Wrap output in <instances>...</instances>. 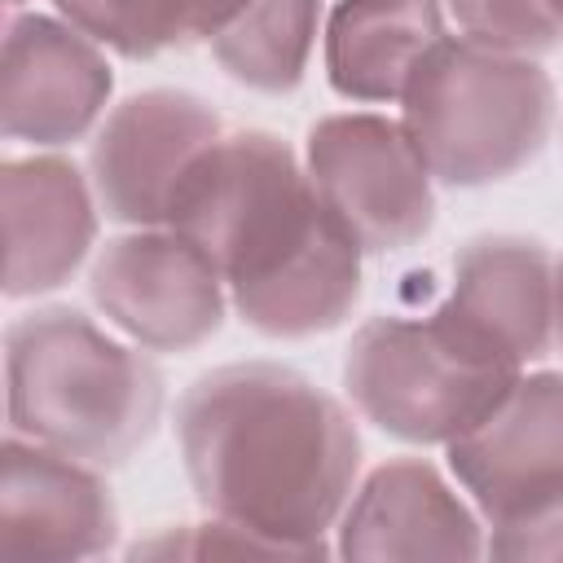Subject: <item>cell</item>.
<instances>
[{"label":"cell","instance_id":"9c48e42d","mask_svg":"<svg viewBox=\"0 0 563 563\" xmlns=\"http://www.w3.org/2000/svg\"><path fill=\"white\" fill-rule=\"evenodd\" d=\"M449 449V471L488 528L563 493V374H519L515 387Z\"/></svg>","mask_w":563,"mask_h":563},{"label":"cell","instance_id":"ac0fdd59","mask_svg":"<svg viewBox=\"0 0 563 563\" xmlns=\"http://www.w3.org/2000/svg\"><path fill=\"white\" fill-rule=\"evenodd\" d=\"M457 31L484 48L541 57L563 44V22L545 0H444Z\"/></svg>","mask_w":563,"mask_h":563},{"label":"cell","instance_id":"44dd1931","mask_svg":"<svg viewBox=\"0 0 563 563\" xmlns=\"http://www.w3.org/2000/svg\"><path fill=\"white\" fill-rule=\"evenodd\" d=\"M545 4H550V9H554V18L563 22V0H545Z\"/></svg>","mask_w":563,"mask_h":563},{"label":"cell","instance_id":"8992f818","mask_svg":"<svg viewBox=\"0 0 563 563\" xmlns=\"http://www.w3.org/2000/svg\"><path fill=\"white\" fill-rule=\"evenodd\" d=\"M303 167L365 255L405 251L435 224V176L400 119L325 114L308 128Z\"/></svg>","mask_w":563,"mask_h":563},{"label":"cell","instance_id":"ffe728a7","mask_svg":"<svg viewBox=\"0 0 563 563\" xmlns=\"http://www.w3.org/2000/svg\"><path fill=\"white\" fill-rule=\"evenodd\" d=\"M554 343L563 352V260L554 264Z\"/></svg>","mask_w":563,"mask_h":563},{"label":"cell","instance_id":"7402d4cb","mask_svg":"<svg viewBox=\"0 0 563 563\" xmlns=\"http://www.w3.org/2000/svg\"><path fill=\"white\" fill-rule=\"evenodd\" d=\"M9 4H13V9H18V4H26V0H9Z\"/></svg>","mask_w":563,"mask_h":563},{"label":"cell","instance_id":"9a60e30c","mask_svg":"<svg viewBox=\"0 0 563 563\" xmlns=\"http://www.w3.org/2000/svg\"><path fill=\"white\" fill-rule=\"evenodd\" d=\"M444 35L440 0H339L325 18V79L347 101H400Z\"/></svg>","mask_w":563,"mask_h":563},{"label":"cell","instance_id":"d6986e66","mask_svg":"<svg viewBox=\"0 0 563 563\" xmlns=\"http://www.w3.org/2000/svg\"><path fill=\"white\" fill-rule=\"evenodd\" d=\"M488 554L497 559H563V493L537 506L532 515H519L510 523H497L488 537Z\"/></svg>","mask_w":563,"mask_h":563},{"label":"cell","instance_id":"52a82bcc","mask_svg":"<svg viewBox=\"0 0 563 563\" xmlns=\"http://www.w3.org/2000/svg\"><path fill=\"white\" fill-rule=\"evenodd\" d=\"M101 317L150 352H189L224 325L229 286L176 229H132L101 246L88 277Z\"/></svg>","mask_w":563,"mask_h":563},{"label":"cell","instance_id":"5bb4252c","mask_svg":"<svg viewBox=\"0 0 563 563\" xmlns=\"http://www.w3.org/2000/svg\"><path fill=\"white\" fill-rule=\"evenodd\" d=\"M4 194V295L26 299L75 277L97 242V194L70 158L31 154L0 167Z\"/></svg>","mask_w":563,"mask_h":563},{"label":"cell","instance_id":"7a4b0ae2","mask_svg":"<svg viewBox=\"0 0 563 563\" xmlns=\"http://www.w3.org/2000/svg\"><path fill=\"white\" fill-rule=\"evenodd\" d=\"M167 229L211 255L233 312L268 339L325 334L361 299V242L295 150L264 128L224 132L202 154Z\"/></svg>","mask_w":563,"mask_h":563},{"label":"cell","instance_id":"8fae6325","mask_svg":"<svg viewBox=\"0 0 563 563\" xmlns=\"http://www.w3.org/2000/svg\"><path fill=\"white\" fill-rule=\"evenodd\" d=\"M554 255L515 233L471 238L453 255L435 312L493 356L528 369L554 343Z\"/></svg>","mask_w":563,"mask_h":563},{"label":"cell","instance_id":"4fadbf2b","mask_svg":"<svg viewBox=\"0 0 563 563\" xmlns=\"http://www.w3.org/2000/svg\"><path fill=\"white\" fill-rule=\"evenodd\" d=\"M484 550L479 515L418 457L369 471L339 519L343 559H479Z\"/></svg>","mask_w":563,"mask_h":563},{"label":"cell","instance_id":"30bf717a","mask_svg":"<svg viewBox=\"0 0 563 563\" xmlns=\"http://www.w3.org/2000/svg\"><path fill=\"white\" fill-rule=\"evenodd\" d=\"M114 75L92 35L48 13H13L4 26L0 128L9 141L57 150L92 132Z\"/></svg>","mask_w":563,"mask_h":563},{"label":"cell","instance_id":"2e32d148","mask_svg":"<svg viewBox=\"0 0 563 563\" xmlns=\"http://www.w3.org/2000/svg\"><path fill=\"white\" fill-rule=\"evenodd\" d=\"M321 31V0H246L211 40L220 70L255 92L282 97L303 84Z\"/></svg>","mask_w":563,"mask_h":563},{"label":"cell","instance_id":"3957f363","mask_svg":"<svg viewBox=\"0 0 563 563\" xmlns=\"http://www.w3.org/2000/svg\"><path fill=\"white\" fill-rule=\"evenodd\" d=\"M9 431L92 466H123L158 427L163 374L75 308H35L4 330Z\"/></svg>","mask_w":563,"mask_h":563},{"label":"cell","instance_id":"7c38bea8","mask_svg":"<svg viewBox=\"0 0 563 563\" xmlns=\"http://www.w3.org/2000/svg\"><path fill=\"white\" fill-rule=\"evenodd\" d=\"M119 537V506L101 466L35 444L4 440L0 479V550L9 559H92Z\"/></svg>","mask_w":563,"mask_h":563},{"label":"cell","instance_id":"e0dca14e","mask_svg":"<svg viewBox=\"0 0 563 563\" xmlns=\"http://www.w3.org/2000/svg\"><path fill=\"white\" fill-rule=\"evenodd\" d=\"M57 18L114 48L128 62H150L172 48L211 44L246 0H53Z\"/></svg>","mask_w":563,"mask_h":563},{"label":"cell","instance_id":"ba28073f","mask_svg":"<svg viewBox=\"0 0 563 563\" xmlns=\"http://www.w3.org/2000/svg\"><path fill=\"white\" fill-rule=\"evenodd\" d=\"M220 136V114L194 92L150 88L128 97L106 114L88 154L101 211L132 229H167L185 180Z\"/></svg>","mask_w":563,"mask_h":563},{"label":"cell","instance_id":"6da1fadb","mask_svg":"<svg viewBox=\"0 0 563 563\" xmlns=\"http://www.w3.org/2000/svg\"><path fill=\"white\" fill-rule=\"evenodd\" d=\"M176 440L207 515L290 559L325 554L361 471L352 413L277 361L220 365L180 396Z\"/></svg>","mask_w":563,"mask_h":563},{"label":"cell","instance_id":"277c9868","mask_svg":"<svg viewBox=\"0 0 563 563\" xmlns=\"http://www.w3.org/2000/svg\"><path fill=\"white\" fill-rule=\"evenodd\" d=\"M400 110L440 185L484 189L541 154L554 128V84L537 57L444 35L405 88Z\"/></svg>","mask_w":563,"mask_h":563},{"label":"cell","instance_id":"5b68a950","mask_svg":"<svg viewBox=\"0 0 563 563\" xmlns=\"http://www.w3.org/2000/svg\"><path fill=\"white\" fill-rule=\"evenodd\" d=\"M523 369L493 356L435 308L427 317H374L343 356L352 405L405 444H453Z\"/></svg>","mask_w":563,"mask_h":563}]
</instances>
